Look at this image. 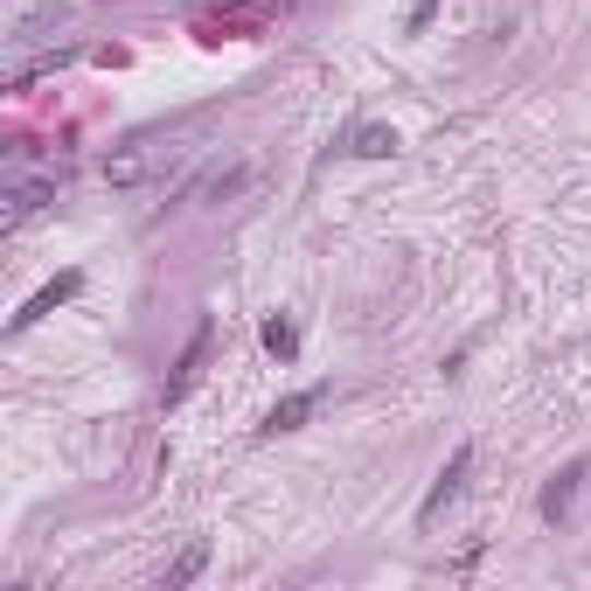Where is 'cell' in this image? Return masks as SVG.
<instances>
[{
	"label": "cell",
	"instance_id": "1",
	"mask_svg": "<svg viewBox=\"0 0 591 591\" xmlns=\"http://www.w3.org/2000/svg\"><path fill=\"white\" fill-rule=\"evenodd\" d=\"M181 161V146L175 140H126V146H111V154H105V181L111 188H140V181H154L161 175V167H175Z\"/></svg>",
	"mask_w": 591,
	"mask_h": 591
},
{
	"label": "cell",
	"instance_id": "2",
	"mask_svg": "<svg viewBox=\"0 0 591 591\" xmlns=\"http://www.w3.org/2000/svg\"><path fill=\"white\" fill-rule=\"evenodd\" d=\"M209 348H216V314H196V328H188V348L175 355V376H167V390H161V404L175 411L188 390H196V376L209 369Z\"/></svg>",
	"mask_w": 591,
	"mask_h": 591
},
{
	"label": "cell",
	"instance_id": "3",
	"mask_svg": "<svg viewBox=\"0 0 591 591\" xmlns=\"http://www.w3.org/2000/svg\"><path fill=\"white\" fill-rule=\"evenodd\" d=\"M466 473H473V446H452V460L438 466V481H432V494H425V508H417V522L438 529V515H446V508L466 494Z\"/></svg>",
	"mask_w": 591,
	"mask_h": 591
},
{
	"label": "cell",
	"instance_id": "4",
	"mask_svg": "<svg viewBox=\"0 0 591 591\" xmlns=\"http://www.w3.org/2000/svg\"><path fill=\"white\" fill-rule=\"evenodd\" d=\"M78 285H84V272H56V279L43 285V293H35V299H28V307H22V314H14V320H8V334H28V328H35V320H49L56 307H63V299H78Z\"/></svg>",
	"mask_w": 591,
	"mask_h": 591
},
{
	"label": "cell",
	"instance_id": "5",
	"mask_svg": "<svg viewBox=\"0 0 591 591\" xmlns=\"http://www.w3.org/2000/svg\"><path fill=\"white\" fill-rule=\"evenodd\" d=\"M49 202H56V181H22L14 175L8 181V209H0V231H22L35 209H49Z\"/></svg>",
	"mask_w": 591,
	"mask_h": 591
},
{
	"label": "cell",
	"instance_id": "6",
	"mask_svg": "<svg viewBox=\"0 0 591 591\" xmlns=\"http://www.w3.org/2000/svg\"><path fill=\"white\" fill-rule=\"evenodd\" d=\"M584 460H570L564 473H549V481H543V494H536V508H543V522H564V515H570V501H578V481H584Z\"/></svg>",
	"mask_w": 591,
	"mask_h": 591
},
{
	"label": "cell",
	"instance_id": "7",
	"mask_svg": "<svg viewBox=\"0 0 591 591\" xmlns=\"http://www.w3.org/2000/svg\"><path fill=\"white\" fill-rule=\"evenodd\" d=\"M314 404H320V390H293V397H279L272 411H264V425H258V438H279V432H299L314 417Z\"/></svg>",
	"mask_w": 591,
	"mask_h": 591
},
{
	"label": "cell",
	"instance_id": "8",
	"mask_svg": "<svg viewBox=\"0 0 591 591\" xmlns=\"http://www.w3.org/2000/svg\"><path fill=\"white\" fill-rule=\"evenodd\" d=\"M202 564H209V543H202V536H188V549H181L175 564H167L161 591H181V584H196V578H202Z\"/></svg>",
	"mask_w": 591,
	"mask_h": 591
},
{
	"label": "cell",
	"instance_id": "9",
	"mask_svg": "<svg viewBox=\"0 0 591 591\" xmlns=\"http://www.w3.org/2000/svg\"><path fill=\"white\" fill-rule=\"evenodd\" d=\"M244 181H251V167H216V175H209V181H196V188H188V202H223V196H237V188Z\"/></svg>",
	"mask_w": 591,
	"mask_h": 591
},
{
	"label": "cell",
	"instance_id": "10",
	"mask_svg": "<svg viewBox=\"0 0 591 591\" xmlns=\"http://www.w3.org/2000/svg\"><path fill=\"white\" fill-rule=\"evenodd\" d=\"M348 154H362V161H390V154H397V132H390V126H362Z\"/></svg>",
	"mask_w": 591,
	"mask_h": 591
},
{
	"label": "cell",
	"instance_id": "11",
	"mask_svg": "<svg viewBox=\"0 0 591 591\" xmlns=\"http://www.w3.org/2000/svg\"><path fill=\"white\" fill-rule=\"evenodd\" d=\"M264 348H272L279 362H293V355H299V328H293L285 314H272V320H264Z\"/></svg>",
	"mask_w": 591,
	"mask_h": 591
}]
</instances>
